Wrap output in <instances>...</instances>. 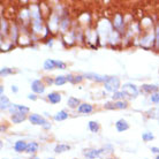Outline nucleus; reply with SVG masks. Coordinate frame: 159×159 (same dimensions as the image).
I'll list each match as a JSON object with an SVG mask.
<instances>
[{
  "instance_id": "dca6fc26",
  "label": "nucleus",
  "mask_w": 159,
  "mask_h": 159,
  "mask_svg": "<svg viewBox=\"0 0 159 159\" xmlns=\"http://www.w3.org/2000/svg\"><path fill=\"white\" fill-rule=\"evenodd\" d=\"M67 104L70 108H76L80 106V100L77 99V98H74V97H69Z\"/></svg>"
},
{
  "instance_id": "9b49d317",
  "label": "nucleus",
  "mask_w": 159,
  "mask_h": 159,
  "mask_svg": "<svg viewBox=\"0 0 159 159\" xmlns=\"http://www.w3.org/2000/svg\"><path fill=\"white\" fill-rule=\"evenodd\" d=\"M103 150H89V151L84 152V156L87 157V158H90V159H96V157H98V156L102 153Z\"/></svg>"
},
{
  "instance_id": "f8f14e48",
  "label": "nucleus",
  "mask_w": 159,
  "mask_h": 159,
  "mask_svg": "<svg viewBox=\"0 0 159 159\" xmlns=\"http://www.w3.org/2000/svg\"><path fill=\"white\" fill-rule=\"evenodd\" d=\"M23 120H25V114H23V113H15V114H13L12 116V121L14 123H20L22 122Z\"/></svg>"
},
{
  "instance_id": "4c0bfd02",
  "label": "nucleus",
  "mask_w": 159,
  "mask_h": 159,
  "mask_svg": "<svg viewBox=\"0 0 159 159\" xmlns=\"http://www.w3.org/2000/svg\"><path fill=\"white\" fill-rule=\"evenodd\" d=\"M48 159H54V158H48Z\"/></svg>"
},
{
  "instance_id": "b1692460",
  "label": "nucleus",
  "mask_w": 159,
  "mask_h": 159,
  "mask_svg": "<svg viewBox=\"0 0 159 159\" xmlns=\"http://www.w3.org/2000/svg\"><path fill=\"white\" fill-rule=\"evenodd\" d=\"M54 65H56V68H59V69H65L66 68V64L62 62V61H59V60H54Z\"/></svg>"
},
{
  "instance_id": "6ab92c4d",
  "label": "nucleus",
  "mask_w": 159,
  "mask_h": 159,
  "mask_svg": "<svg viewBox=\"0 0 159 159\" xmlns=\"http://www.w3.org/2000/svg\"><path fill=\"white\" fill-rule=\"evenodd\" d=\"M44 68L45 69H53V68H56V65H54V60L52 59H48L45 60V62H44Z\"/></svg>"
},
{
  "instance_id": "6e6552de",
  "label": "nucleus",
  "mask_w": 159,
  "mask_h": 159,
  "mask_svg": "<svg viewBox=\"0 0 159 159\" xmlns=\"http://www.w3.org/2000/svg\"><path fill=\"white\" fill-rule=\"evenodd\" d=\"M77 110H79L80 113L88 114V113H91L93 111V107H92V105H90V104H81Z\"/></svg>"
},
{
  "instance_id": "a878e982",
  "label": "nucleus",
  "mask_w": 159,
  "mask_h": 159,
  "mask_svg": "<svg viewBox=\"0 0 159 159\" xmlns=\"http://www.w3.org/2000/svg\"><path fill=\"white\" fill-rule=\"evenodd\" d=\"M123 97H125V93H123L122 91L119 92V91H116L113 93V99H122Z\"/></svg>"
},
{
  "instance_id": "4be33fe9",
  "label": "nucleus",
  "mask_w": 159,
  "mask_h": 159,
  "mask_svg": "<svg viewBox=\"0 0 159 159\" xmlns=\"http://www.w3.org/2000/svg\"><path fill=\"white\" fill-rule=\"evenodd\" d=\"M68 25H69V20H68L67 17L62 19V20H61V22H60V28L62 29L64 31H66V30H67Z\"/></svg>"
},
{
  "instance_id": "5701e85b",
  "label": "nucleus",
  "mask_w": 159,
  "mask_h": 159,
  "mask_svg": "<svg viewBox=\"0 0 159 159\" xmlns=\"http://www.w3.org/2000/svg\"><path fill=\"white\" fill-rule=\"evenodd\" d=\"M142 139H143L144 142H149V141L153 139V135H152L150 131H145V133H143V135H142Z\"/></svg>"
},
{
  "instance_id": "423d86ee",
  "label": "nucleus",
  "mask_w": 159,
  "mask_h": 159,
  "mask_svg": "<svg viewBox=\"0 0 159 159\" xmlns=\"http://www.w3.org/2000/svg\"><path fill=\"white\" fill-rule=\"evenodd\" d=\"M29 120L34 125H42V126H44L46 123V120L44 119V118H42L39 114H31V116H29Z\"/></svg>"
},
{
  "instance_id": "2f4dec72",
  "label": "nucleus",
  "mask_w": 159,
  "mask_h": 159,
  "mask_svg": "<svg viewBox=\"0 0 159 159\" xmlns=\"http://www.w3.org/2000/svg\"><path fill=\"white\" fill-rule=\"evenodd\" d=\"M151 151L153 152V153H159V148L152 147V148H151Z\"/></svg>"
},
{
  "instance_id": "c9c22d12",
  "label": "nucleus",
  "mask_w": 159,
  "mask_h": 159,
  "mask_svg": "<svg viewBox=\"0 0 159 159\" xmlns=\"http://www.w3.org/2000/svg\"><path fill=\"white\" fill-rule=\"evenodd\" d=\"M31 159H39V158H37V157H32Z\"/></svg>"
},
{
  "instance_id": "0eeeda50",
  "label": "nucleus",
  "mask_w": 159,
  "mask_h": 159,
  "mask_svg": "<svg viewBox=\"0 0 159 159\" xmlns=\"http://www.w3.org/2000/svg\"><path fill=\"white\" fill-rule=\"evenodd\" d=\"M116 130L118 131H125V130H127L128 128H129V125L127 123V121L126 120H123V119H120L116 121Z\"/></svg>"
},
{
  "instance_id": "f03ea898",
  "label": "nucleus",
  "mask_w": 159,
  "mask_h": 159,
  "mask_svg": "<svg viewBox=\"0 0 159 159\" xmlns=\"http://www.w3.org/2000/svg\"><path fill=\"white\" fill-rule=\"evenodd\" d=\"M84 77L89 80H92V81H97V82H106L108 79V76H104L99 75V74H95V73H85L84 74Z\"/></svg>"
},
{
  "instance_id": "cd10ccee",
  "label": "nucleus",
  "mask_w": 159,
  "mask_h": 159,
  "mask_svg": "<svg viewBox=\"0 0 159 159\" xmlns=\"http://www.w3.org/2000/svg\"><path fill=\"white\" fill-rule=\"evenodd\" d=\"M12 73H13L12 69H9V68H2L0 74H1V76H6V75H8V74H12Z\"/></svg>"
},
{
  "instance_id": "20e7f679",
  "label": "nucleus",
  "mask_w": 159,
  "mask_h": 159,
  "mask_svg": "<svg viewBox=\"0 0 159 159\" xmlns=\"http://www.w3.org/2000/svg\"><path fill=\"white\" fill-rule=\"evenodd\" d=\"M113 27L116 28V30L118 32H121L123 27V16L121 14H116L114 16V20H113Z\"/></svg>"
},
{
  "instance_id": "412c9836",
  "label": "nucleus",
  "mask_w": 159,
  "mask_h": 159,
  "mask_svg": "<svg viewBox=\"0 0 159 159\" xmlns=\"http://www.w3.org/2000/svg\"><path fill=\"white\" fill-rule=\"evenodd\" d=\"M89 129H90L92 133H97L98 129H99V126H98V123L96 122V121H90V122H89Z\"/></svg>"
},
{
  "instance_id": "7ed1b4c3",
  "label": "nucleus",
  "mask_w": 159,
  "mask_h": 159,
  "mask_svg": "<svg viewBox=\"0 0 159 159\" xmlns=\"http://www.w3.org/2000/svg\"><path fill=\"white\" fill-rule=\"evenodd\" d=\"M122 92L125 95H129V96H136L137 95V88L134 85V84L130 83H126L122 85Z\"/></svg>"
},
{
  "instance_id": "c85d7f7f",
  "label": "nucleus",
  "mask_w": 159,
  "mask_h": 159,
  "mask_svg": "<svg viewBox=\"0 0 159 159\" xmlns=\"http://www.w3.org/2000/svg\"><path fill=\"white\" fill-rule=\"evenodd\" d=\"M151 102L155 104L159 103V93H153V95L151 96Z\"/></svg>"
},
{
  "instance_id": "58836bf2",
  "label": "nucleus",
  "mask_w": 159,
  "mask_h": 159,
  "mask_svg": "<svg viewBox=\"0 0 159 159\" xmlns=\"http://www.w3.org/2000/svg\"><path fill=\"white\" fill-rule=\"evenodd\" d=\"M108 159H112V158H108Z\"/></svg>"
},
{
  "instance_id": "c756f323",
  "label": "nucleus",
  "mask_w": 159,
  "mask_h": 159,
  "mask_svg": "<svg viewBox=\"0 0 159 159\" xmlns=\"http://www.w3.org/2000/svg\"><path fill=\"white\" fill-rule=\"evenodd\" d=\"M84 76H81V75H77V76H74V79H73V83H80L82 80H83Z\"/></svg>"
},
{
  "instance_id": "ddd939ff",
  "label": "nucleus",
  "mask_w": 159,
  "mask_h": 159,
  "mask_svg": "<svg viewBox=\"0 0 159 159\" xmlns=\"http://www.w3.org/2000/svg\"><path fill=\"white\" fill-rule=\"evenodd\" d=\"M0 102H1V110H7L9 106H12L9 104V99L5 95L0 96Z\"/></svg>"
},
{
  "instance_id": "39448f33",
  "label": "nucleus",
  "mask_w": 159,
  "mask_h": 159,
  "mask_svg": "<svg viewBox=\"0 0 159 159\" xmlns=\"http://www.w3.org/2000/svg\"><path fill=\"white\" fill-rule=\"evenodd\" d=\"M31 89L34 92H36V93H43L45 91V87H44V84L40 82L39 80H35L34 82L31 83Z\"/></svg>"
},
{
  "instance_id": "4468645a",
  "label": "nucleus",
  "mask_w": 159,
  "mask_h": 159,
  "mask_svg": "<svg viewBox=\"0 0 159 159\" xmlns=\"http://www.w3.org/2000/svg\"><path fill=\"white\" fill-rule=\"evenodd\" d=\"M69 149H70V147L68 144H58L54 148V152H57V153H62L65 151H68Z\"/></svg>"
},
{
  "instance_id": "2eb2a0df",
  "label": "nucleus",
  "mask_w": 159,
  "mask_h": 159,
  "mask_svg": "<svg viewBox=\"0 0 159 159\" xmlns=\"http://www.w3.org/2000/svg\"><path fill=\"white\" fill-rule=\"evenodd\" d=\"M38 150V144L36 142H30V143L27 145V149H25V152L28 153H34Z\"/></svg>"
},
{
  "instance_id": "72a5a7b5",
  "label": "nucleus",
  "mask_w": 159,
  "mask_h": 159,
  "mask_svg": "<svg viewBox=\"0 0 159 159\" xmlns=\"http://www.w3.org/2000/svg\"><path fill=\"white\" fill-rule=\"evenodd\" d=\"M0 93H1V95H4V85H1V87H0Z\"/></svg>"
},
{
  "instance_id": "e433bc0d",
  "label": "nucleus",
  "mask_w": 159,
  "mask_h": 159,
  "mask_svg": "<svg viewBox=\"0 0 159 159\" xmlns=\"http://www.w3.org/2000/svg\"><path fill=\"white\" fill-rule=\"evenodd\" d=\"M156 159H159V156H157V158H156Z\"/></svg>"
},
{
  "instance_id": "7c9ffc66",
  "label": "nucleus",
  "mask_w": 159,
  "mask_h": 159,
  "mask_svg": "<svg viewBox=\"0 0 159 159\" xmlns=\"http://www.w3.org/2000/svg\"><path fill=\"white\" fill-rule=\"evenodd\" d=\"M36 98H37V97H36V95H35V93H32V95H31V93H30V95L28 96V99H31V100H36Z\"/></svg>"
},
{
  "instance_id": "bb28decb",
  "label": "nucleus",
  "mask_w": 159,
  "mask_h": 159,
  "mask_svg": "<svg viewBox=\"0 0 159 159\" xmlns=\"http://www.w3.org/2000/svg\"><path fill=\"white\" fill-rule=\"evenodd\" d=\"M116 108H126L127 107V103H125L122 100H118L116 103Z\"/></svg>"
},
{
  "instance_id": "a211bd4d",
  "label": "nucleus",
  "mask_w": 159,
  "mask_h": 159,
  "mask_svg": "<svg viewBox=\"0 0 159 159\" xmlns=\"http://www.w3.org/2000/svg\"><path fill=\"white\" fill-rule=\"evenodd\" d=\"M142 89H143L145 92H153L158 90V87H157V85H151V84H143V85H142Z\"/></svg>"
},
{
  "instance_id": "f3484780",
  "label": "nucleus",
  "mask_w": 159,
  "mask_h": 159,
  "mask_svg": "<svg viewBox=\"0 0 159 159\" xmlns=\"http://www.w3.org/2000/svg\"><path fill=\"white\" fill-rule=\"evenodd\" d=\"M67 118H68V113L66 111H60L54 116V120L56 121H62V120H66Z\"/></svg>"
},
{
  "instance_id": "473e14b6",
  "label": "nucleus",
  "mask_w": 159,
  "mask_h": 159,
  "mask_svg": "<svg viewBox=\"0 0 159 159\" xmlns=\"http://www.w3.org/2000/svg\"><path fill=\"white\" fill-rule=\"evenodd\" d=\"M12 91L13 92H17V91H19V89H17V87H16V85H12Z\"/></svg>"
},
{
  "instance_id": "f257e3e1",
  "label": "nucleus",
  "mask_w": 159,
  "mask_h": 159,
  "mask_svg": "<svg viewBox=\"0 0 159 159\" xmlns=\"http://www.w3.org/2000/svg\"><path fill=\"white\" fill-rule=\"evenodd\" d=\"M119 88H120V81L118 77L111 76V77H108L107 81L105 82V89H106L107 91L116 92Z\"/></svg>"
},
{
  "instance_id": "f704fd0d",
  "label": "nucleus",
  "mask_w": 159,
  "mask_h": 159,
  "mask_svg": "<svg viewBox=\"0 0 159 159\" xmlns=\"http://www.w3.org/2000/svg\"><path fill=\"white\" fill-rule=\"evenodd\" d=\"M52 40H53V39H48V46H52V43H53Z\"/></svg>"
},
{
  "instance_id": "9d476101",
  "label": "nucleus",
  "mask_w": 159,
  "mask_h": 159,
  "mask_svg": "<svg viewBox=\"0 0 159 159\" xmlns=\"http://www.w3.org/2000/svg\"><path fill=\"white\" fill-rule=\"evenodd\" d=\"M48 98L50 100V103L52 104H58L61 100V96L58 93V92H51L48 95Z\"/></svg>"
},
{
  "instance_id": "aec40b11",
  "label": "nucleus",
  "mask_w": 159,
  "mask_h": 159,
  "mask_svg": "<svg viewBox=\"0 0 159 159\" xmlns=\"http://www.w3.org/2000/svg\"><path fill=\"white\" fill-rule=\"evenodd\" d=\"M67 82V79H66V76H57L56 80H54V84L56 85H62Z\"/></svg>"
},
{
  "instance_id": "393cba45",
  "label": "nucleus",
  "mask_w": 159,
  "mask_h": 159,
  "mask_svg": "<svg viewBox=\"0 0 159 159\" xmlns=\"http://www.w3.org/2000/svg\"><path fill=\"white\" fill-rule=\"evenodd\" d=\"M1 31H2V34H7L8 32V27H7V22L5 20H1Z\"/></svg>"
},
{
  "instance_id": "1a4fd4ad",
  "label": "nucleus",
  "mask_w": 159,
  "mask_h": 159,
  "mask_svg": "<svg viewBox=\"0 0 159 159\" xmlns=\"http://www.w3.org/2000/svg\"><path fill=\"white\" fill-rule=\"evenodd\" d=\"M27 145H28V144L25 143L24 141H17V142H15V144H14V150H15L16 152L25 151Z\"/></svg>"
}]
</instances>
